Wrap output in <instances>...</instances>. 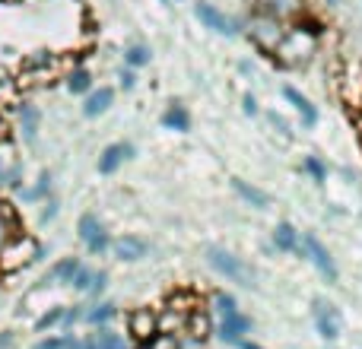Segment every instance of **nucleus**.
<instances>
[{
    "mask_svg": "<svg viewBox=\"0 0 362 349\" xmlns=\"http://www.w3.org/2000/svg\"><path fill=\"white\" fill-rule=\"evenodd\" d=\"M146 251H150V244H146L144 238H137V235H121V238H115L112 242V254L118 257V261H124V264L144 261Z\"/></svg>",
    "mask_w": 362,
    "mask_h": 349,
    "instance_id": "obj_14",
    "label": "nucleus"
},
{
    "mask_svg": "<svg viewBox=\"0 0 362 349\" xmlns=\"http://www.w3.org/2000/svg\"><path fill=\"white\" fill-rule=\"evenodd\" d=\"M305 172L315 178V184H325L327 181V165L318 156H305Z\"/></svg>",
    "mask_w": 362,
    "mask_h": 349,
    "instance_id": "obj_31",
    "label": "nucleus"
},
{
    "mask_svg": "<svg viewBox=\"0 0 362 349\" xmlns=\"http://www.w3.org/2000/svg\"><path fill=\"white\" fill-rule=\"evenodd\" d=\"M0 349H16V333H13V331H0Z\"/></svg>",
    "mask_w": 362,
    "mask_h": 349,
    "instance_id": "obj_36",
    "label": "nucleus"
},
{
    "mask_svg": "<svg viewBox=\"0 0 362 349\" xmlns=\"http://www.w3.org/2000/svg\"><path fill=\"white\" fill-rule=\"evenodd\" d=\"M315 48H318V29H308V25L289 23L283 42L276 45L274 57L283 64V67H302V64L312 61Z\"/></svg>",
    "mask_w": 362,
    "mask_h": 349,
    "instance_id": "obj_1",
    "label": "nucleus"
},
{
    "mask_svg": "<svg viewBox=\"0 0 362 349\" xmlns=\"http://www.w3.org/2000/svg\"><path fill=\"white\" fill-rule=\"evenodd\" d=\"M35 349H83V340L70 337V333H61V337H48L42 343H35Z\"/></svg>",
    "mask_w": 362,
    "mask_h": 349,
    "instance_id": "obj_29",
    "label": "nucleus"
},
{
    "mask_svg": "<svg viewBox=\"0 0 362 349\" xmlns=\"http://www.w3.org/2000/svg\"><path fill=\"white\" fill-rule=\"evenodd\" d=\"M146 349H178V337L175 333H156V337L146 343Z\"/></svg>",
    "mask_w": 362,
    "mask_h": 349,
    "instance_id": "obj_32",
    "label": "nucleus"
},
{
    "mask_svg": "<svg viewBox=\"0 0 362 349\" xmlns=\"http://www.w3.org/2000/svg\"><path fill=\"white\" fill-rule=\"evenodd\" d=\"M76 235H80V242L86 244L89 254H105V251L112 248V238H108L105 225L99 223L95 213H83L80 223H76Z\"/></svg>",
    "mask_w": 362,
    "mask_h": 349,
    "instance_id": "obj_7",
    "label": "nucleus"
},
{
    "mask_svg": "<svg viewBox=\"0 0 362 349\" xmlns=\"http://www.w3.org/2000/svg\"><path fill=\"white\" fill-rule=\"evenodd\" d=\"M51 191V172H42L38 174V181L32 187H25L23 191V200H29V203H35V200H45Z\"/></svg>",
    "mask_w": 362,
    "mask_h": 349,
    "instance_id": "obj_27",
    "label": "nucleus"
},
{
    "mask_svg": "<svg viewBox=\"0 0 362 349\" xmlns=\"http://www.w3.org/2000/svg\"><path fill=\"white\" fill-rule=\"evenodd\" d=\"M242 32L248 35V42L255 45V48L274 54L276 45H280L283 35H286V23H283V19H276V16H270V13H264V10H257L255 16L242 25Z\"/></svg>",
    "mask_w": 362,
    "mask_h": 349,
    "instance_id": "obj_3",
    "label": "nucleus"
},
{
    "mask_svg": "<svg viewBox=\"0 0 362 349\" xmlns=\"http://www.w3.org/2000/svg\"><path fill=\"white\" fill-rule=\"evenodd\" d=\"M16 124H19V134H23L25 143H35L38 124H42V114H38L35 105H29V102H19V105H16Z\"/></svg>",
    "mask_w": 362,
    "mask_h": 349,
    "instance_id": "obj_18",
    "label": "nucleus"
},
{
    "mask_svg": "<svg viewBox=\"0 0 362 349\" xmlns=\"http://www.w3.org/2000/svg\"><path fill=\"white\" fill-rule=\"evenodd\" d=\"M238 349H261V346H257V343H248V340H238V343H235Z\"/></svg>",
    "mask_w": 362,
    "mask_h": 349,
    "instance_id": "obj_38",
    "label": "nucleus"
},
{
    "mask_svg": "<svg viewBox=\"0 0 362 349\" xmlns=\"http://www.w3.org/2000/svg\"><path fill=\"white\" fill-rule=\"evenodd\" d=\"M274 244L280 251H286V254H299V257H305V248H302V235L296 232V225L293 223H276V229H274Z\"/></svg>",
    "mask_w": 362,
    "mask_h": 349,
    "instance_id": "obj_17",
    "label": "nucleus"
},
{
    "mask_svg": "<svg viewBox=\"0 0 362 349\" xmlns=\"http://www.w3.org/2000/svg\"><path fill=\"white\" fill-rule=\"evenodd\" d=\"M51 64H54V57H51L48 51H35V54H29L23 61V70H25V73H45Z\"/></svg>",
    "mask_w": 362,
    "mask_h": 349,
    "instance_id": "obj_28",
    "label": "nucleus"
},
{
    "mask_svg": "<svg viewBox=\"0 0 362 349\" xmlns=\"http://www.w3.org/2000/svg\"><path fill=\"white\" fill-rule=\"evenodd\" d=\"M194 16H197L210 32H216V35H223V38H235L238 32H242L235 19L226 16L219 6L210 4V0H197V4H194Z\"/></svg>",
    "mask_w": 362,
    "mask_h": 349,
    "instance_id": "obj_6",
    "label": "nucleus"
},
{
    "mask_svg": "<svg viewBox=\"0 0 362 349\" xmlns=\"http://www.w3.org/2000/svg\"><path fill=\"white\" fill-rule=\"evenodd\" d=\"M70 286L76 289V292L83 295H102L108 286V273H102V270H93V267H83L74 273V280H70Z\"/></svg>",
    "mask_w": 362,
    "mask_h": 349,
    "instance_id": "obj_11",
    "label": "nucleus"
},
{
    "mask_svg": "<svg viewBox=\"0 0 362 349\" xmlns=\"http://www.w3.org/2000/svg\"><path fill=\"white\" fill-rule=\"evenodd\" d=\"M6 137V134H4V118H0V140H4Z\"/></svg>",
    "mask_w": 362,
    "mask_h": 349,
    "instance_id": "obj_39",
    "label": "nucleus"
},
{
    "mask_svg": "<svg viewBox=\"0 0 362 349\" xmlns=\"http://www.w3.org/2000/svg\"><path fill=\"white\" fill-rule=\"evenodd\" d=\"M213 314H216V333L223 343L235 346L238 340H245V333L251 331V321L238 312V302L232 299L229 292H216L213 295Z\"/></svg>",
    "mask_w": 362,
    "mask_h": 349,
    "instance_id": "obj_2",
    "label": "nucleus"
},
{
    "mask_svg": "<svg viewBox=\"0 0 362 349\" xmlns=\"http://www.w3.org/2000/svg\"><path fill=\"white\" fill-rule=\"evenodd\" d=\"M312 318H315V327H318V333L325 340H337L340 333H344V318H340V312L327 299L312 302Z\"/></svg>",
    "mask_w": 362,
    "mask_h": 349,
    "instance_id": "obj_9",
    "label": "nucleus"
},
{
    "mask_svg": "<svg viewBox=\"0 0 362 349\" xmlns=\"http://www.w3.org/2000/svg\"><path fill=\"white\" fill-rule=\"evenodd\" d=\"M64 314H67V308H51V312H45L42 318L35 321V331H38V333H45V331H51V327L64 324Z\"/></svg>",
    "mask_w": 362,
    "mask_h": 349,
    "instance_id": "obj_30",
    "label": "nucleus"
},
{
    "mask_svg": "<svg viewBox=\"0 0 362 349\" xmlns=\"http://www.w3.org/2000/svg\"><path fill=\"white\" fill-rule=\"evenodd\" d=\"M127 331H131V337L137 340V343L146 346L159 333V314L153 312V308H137V312H131V318H127Z\"/></svg>",
    "mask_w": 362,
    "mask_h": 349,
    "instance_id": "obj_10",
    "label": "nucleus"
},
{
    "mask_svg": "<svg viewBox=\"0 0 362 349\" xmlns=\"http://www.w3.org/2000/svg\"><path fill=\"white\" fill-rule=\"evenodd\" d=\"M159 4H169V0H159Z\"/></svg>",
    "mask_w": 362,
    "mask_h": 349,
    "instance_id": "obj_41",
    "label": "nucleus"
},
{
    "mask_svg": "<svg viewBox=\"0 0 362 349\" xmlns=\"http://www.w3.org/2000/svg\"><path fill=\"white\" fill-rule=\"evenodd\" d=\"M153 61V51L146 48V45H127V51H124V64L131 70H140V67H146V64Z\"/></svg>",
    "mask_w": 362,
    "mask_h": 349,
    "instance_id": "obj_26",
    "label": "nucleus"
},
{
    "mask_svg": "<svg viewBox=\"0 0 362 349\" xmlns=\"http://www.w3.org/2000/svg\"><path fill=\"white\" fill-rule=\"evenodd\" d=\"M163 127L165 131H175V134H187L191 131V114H187V108L178 105V102H172V105L163 112Z\"/></svg>",
    "mask_w": 362,
    "mask_h": 349,
    "instance_id": "obj_21",
    "label": "nucleus"
},
{
    "mask_svg": "<svg viewBox=\"0 0 362 349\" xmlns=\"http://www.w3.org/2000/svg\"><path fill=\"white\" fill-rule=\"evenodd\" d=\"M83 349H131V346H127V340L121 337V333L108 331V327H99L89 340H83Z\"/></svg>",
    "mask_w": 362,
    "mask_h": 349,
    "instance_id": "obj_20",
    "label": "nucleus"
},
{
    "mask_svg": "<svg viewBox=\"0 0 362 349\" xmlns=\"http://www.w3.org/2000/svg\"><path fill=\"white\" fill-rule=\"evenodd\" d=\"M45 254V248L35 242L32 235H13L10 242L0 248V270L4 273H13V270H19V267H25V264H35L38 257Z\"/></svg>",
    "mask_w": 362,
    "mask_h": 349,
    "instance_id": "obj_5",
    "label": "nucleus"
},
{
    "mask_svg": "<svg viewBox=\"0 0 362 349\" xmlns=\"http://www.w3.org/2000/svg\"><path fill=\"white\" fill-rule=\"evenodd\" d=\"M93 89V73L86 67H76L67 73V93L70 95H86Z\"/></svg>",
    "mask_w": 362,
    "mask_h": 349,
    "instance_id": "obj_25",
    "label": "nucleus"
},
{
    "mask_svg": "<svg viewBox=\"0 0 362 349\" xmlns=\"http://www.w3.org/2000/svg\"><path fill=\"white\" fill-rule=\"evenodd\" d=\"M204 254H206V264H210V267L216 270V273H223L226 280L238 283V286H245V289H255V270H251L238 254H232L229 248L210 244V248H206Z\"/></svg>",
    "mask_w": 362,
    "mask_h": 349,
    "instance_id": "obj_4",
    "label": "nucleus"
},
{
    "mask_svg": "<svg viewBox=\"0 0 362 349\" xmlns=\"http://www.w3.org/2000/svg\"><path fill=\"white\" fill-rule=\"evenodd\" d=\"M302 248H305V257L315 264V270H318L327 283H337L340 273H337V264H334V254L325 248V242H321L318 235H305L302 238Z\"/></svg>",
    "mask_w": 362,
    "mask_h": 349,
    "instance_id": "obj_8",
    "label": "nucleus"
},
{
    "mask_svg": "<svg viewBox=\"0 0 362 349\" xmlns=\"http://www.w3.org/2000/svg\"><path fill=\"white\" fill-rule=\"evenodd\" d=\"M16 235V223H10V219H0V248H4L10 238Z\"/></svg>",
    "mask_w": 362,
    "mask_h": 349,
    "instance_id": "obj_34",
    "label": "nucleus"
},
{
    "mask_svg": "<svg viewBox=\"0 0 362 349\" xmlns=\"http://www.w3.org/2000/svg\"><path fill=\"white\" fill-rule=\"evenodd\" d=\"M127 159H134V146L131 143H108L105 150H102V156H99V172L102 174H115L121 165L127 162Z\"/></svg>",
    "mask_w": 362,
    "mask_h": 349,
    "instance_id": "obj_15",
    "label": "nucleus"
},
{
    "mask_svg": "<svg viewBox=\"0 0 362 349\" xmlns=\"http://www.w3.org/2000/svg\"><path fill=\"white\" fill-rule=\"evenodd\" d=\"M261 10L283 23H296L308 13V0H261Z\"/></svg>",
    "mask_w": 362,
    "mask_h": 349,
    "instance_id": "obj_12",
    "label": "nucleus"
},
{
    "mask_svg": "<svg viewBox=\"0 0 362 349\" xmlns=\"http://www.w3.org/2000/svg\"><path fill=\"white\" fill-rule=\"evenodd\" d=\"M115 314H118V308H115L112 302H99V305H93V308H86V312H83V321H86V324H93V327H105Z\"/></svg>",
    "mask_w": 362,
    "mask_h": 349,
    "instance_id": "obj_23",
    "label": "nucleus"
},
{
    "mask_svg": "<svg viewBox=\"0 0 362 349\" xmlns=\"http://www.w3.org/2000/svg\"><path fill=\"white\" fill-rule=\"evenodd\" d=\"M280 93H283V99H286L289 105L296 108V114L302 118V124H305V127H315V124H318V108L312 105V99H308L305 93H299V89L289 86V83L280 89Z\"/></svg>",
    "mask_w": 362,
    "mask_h": 349,
    "instance_id": "obj_13",
    "label": "nucleus"
},
{
    "mask_svg": "<svg viewBox=\"0 0 362 349\" xmlns=\"http://www.w3.org/2000/svg\"><path fill=\"white\" fill-rule=\"evenodd\" d=\"M232 191H235L248 206H255V210H264V206L270 203L267 194H264L261 187H255L251 181H245V178H232Z\"/></svg>",
    "mask_w": 362,
    "mask_h": 349,
    "instance_id": "obj_19",
    "label": "nucleus"
},
{
    "mask_svg": "<svg viewBox=\"0 0 362 349\" xmlns=\"http://www.w3.org/2000/svg\"><path fill=\"white\" fill-rule=\"evenodd\" d=\"M325 4H327V6H337V4H340V0H325Z\"/></svg>",
    "mask_w": 362,
    "mask_h": 349,
    "instance_id": "obj_40",
    "label": "nucleus"
},
{
    "mask_svg": "<svg viewBox=\"0 0 362 349\" xmlns=\"http://www.w3.org/2000/svg\"><path fill=\"white\" fill-rule=\"evenodd\" d=\"M54 216H57V200H54V197H45L42 213H38V223H42V225H48Z\"/></svg>",
    "mask_w": 362,
    "mask_h": 349,
    "instance_id": "obj_33",
    "label": "nucleus"
},
{
    "mask_svg": "<svg viewBox=\"0 0 362 349\" xmlns=\"http://www.w3.org/2000/svg\"><path fill=\"white\" fill-rule=\"evenodd\" d=\"M76 270H80V261H76V257H61V261L48 270L45 283H64V286H70V280H74Z\"/></svg>",
    "mask_w": 362,
    "mask_h": 349,
    "instance_id": "obj_22",
    "label": "nucleus"
},
{
    "mask_svg": "<svg viewBox=\"0 0 362 349\" xmlns=\"http://www.w3.org/2000/svg\"><path fill=\"white\" fill-rule=\"evenodd\" d=\"M112 105H115V89L112 86L89 89L86 99H83V114H86V118H99V114H105Z\"/></svg>",
    "mask_w": 362,
    "mask_h": 349,
    "instance_id": "obj_16",
    "label": "nucleus"
},
{
    "mask_svg": "<svg viewBox=\"0 0 362 349\" xmlns=\"http://www.w3.org/2000/svg\"><path fill=\"white\" fill-rule=\"evenodd\" d=\"M242 108H245V114H257V102H255V95L251 93L242 95Z\"/></svg>",
    "mask_w": 362,
    "mask_h": 349,
    "instance_id": "obj_37",
    "label": "nucleus"
},
{
    "mask_svg": "<svg viewBox=\"0 0 362 349\" xmlns=\"http://www.w3.org/2000/svg\"><path fill=\"white\" fill-rule=\"evenodd\" d=\"M134 86H137V73L131 67L121 70V89H134Z\"/></svg>",
    "mask_w": 362,
    "mask_h": 349,
    "instance_id": "obj_35",
    "label": "nucleus"
},
{
    "mask_svg": "<svg viewBox=\"0 0 362 349\" xmlns=\"http://www.w3.org/2000/svg\"><path fill=\"white\" fill-rule=\"evenodd\" d=\"M210 318H206V312H187V324H185V333L194 340H206L210 337Z\"/></svg>",
    "mask_w": 362,
    "mask_h": 349,
    "instance_id": "obj_24",
    "label": "nucleus"
}]
</instances>
